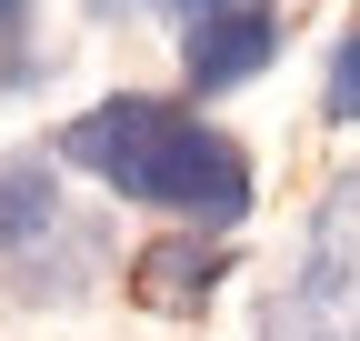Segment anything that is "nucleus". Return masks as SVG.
<instances>
[{
    "label": "nucleus",
    "mask_w": 360,
    "mask_h": 341,
    "mask_svg": "<svg viewBox=\"0 0 360 341\" xmlns=\"http://www.w3.org/2000/svg\"><path fill=\"white\" fill-rule=\"evenodd\" d=\"M220 241H150L141 261H130V291H141L150 311H210L220 302Z\"/></svg>",
    "instance_id": "5"
},
{
    "label": "nucleus",
    "mask_w": 360,
    "mask_h": 341,
    "mask_svg": "<svg viewBox=\"0 0 360 341\" xmlns=\"http://www.w3.org/2000/svg\"><path fill=\"white\" fill-rule=\"evenodd\" d=\"M60 161L101 170L120 201L180 211V221H200V231H231L240 211H250V151L220 141L210 120L180 111V101L120 91V101H101V111H80L70 131H60Z\"/></svg>",
    "instance_id": "1"
},
{
    "label": "nucleus",
    "mask_w": 360,
    "mask_h": 341,
    "mask_svg": "<svg viewBox=\"0 0 360 341\" xmlns=\"http://www.w3.org/2000/svg\"><path fill=\"white\" fill-rule=\"evenodd\" d=\"M40 241H60V251H101V231L60 221L51 161H11V170H0V251H11V261L30 271V261H40Z\"/></svg>",
    "instance_id": "4"
},
{
    "label": "nucleus",
    "mask_w": 360,
    "mask_h": 341,
    "mask_svg": "<svg viewBox=\"0 0 360 341\" xmlns=\"http://www.w3.org/2000/svg\"><path fill=\"white\" fill-rule=\"evenodd\" d=\"M20 11H30V0H0V30H20Z\"/></svg>",
    "instance_id": "8"
},
{
    "label": "nucleus",
    "mask_w": 360,
    "mask_h": 341,
    "mask_svg": "<svg viewBox=\"0 0 360 341\" xmlns=\"http://www.w3.org/2000/svg\"><path fill=\"white\" fill-rule=\"evenodd\" d=\"M330 120H360V30L340 40V61H330Z\"/></svg>",
    "instance_id": "6"
},
{
    "label": "nucleus",
    "mask_w": 360,
    "mask_h": 341,
    "mask_svg": "<svg viewBox=\"0 0 360 341\" xmlns=\"http://www.w3.org/2000/svg\"><path fill=\"white\" fill-rule=\"evenodd\" d=\"M170 11H191V20H210V11H240V0H170Z\"/></svg>",
    "instance_id": "7"
},
{
    "label": "nucleus",
    "mask_w": 360,
    "mask_h": 341,
    "mask_svg": "<svg viewBox=\"0 0 360 341\" xmlns=\"http://www.w3.org/2000/svg\"><path fill=\"white\" fill-rule=\"evenodd\" d=\"M250 341H360V181H330L300 221V261L260 302Z\"/></svg>",
    "instance_id": "2"
},
{
    "label": "nucleus",
    "mask_w": 360,
    "mask_h": 341,
    "mask_svg": "<svg viewBox=\"0 0 360 341\" xmlns=\"http://www.w3.org/2000/svg\"><path fill=\"white\" fill-rule=\"evenodd\" d=\"M270 51H281V20H270L260 0H240V11L191 20V40H180V70H191V91H231V80H250Z\"/></svg>",
    "instance_id": "3"
}]
</instances>
